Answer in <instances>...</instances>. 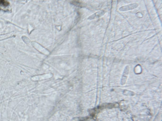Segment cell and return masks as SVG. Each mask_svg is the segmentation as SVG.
Listing matches in <instances>:
<instances>
[{
    "label": "cell",
    "instance_id": "cell-2",
    "mask_svg": "<svg viewBox=\"0 0 162 121\" xmlns=\"http://www.w3.org/2000/svg\"><path fill=\"white\" fill-rule=\"evenodd\" d=\"M10 3L6 0H0V10L8 12L9 11Z\"/></svg>",
    "mask_w": 162,
    "mask_h": 121
},
{
    "label": "cell",
    "instance_id": "cell-3",
    "mask_svg": "<svg viewBox=\"0 0 162 121\" xmlns=\"http://www.w3.org/2000/svg\"><path fill=\"white\" fill-rule=\"evenodd\" d=\"M105 13V11L104 10H102L94 14L93 16L91 17V18L94 19V18H98L103 16Z\"/></svg>",
    "mask_w": 162,
    "mask_h": 121
},
{
    "label": "cell",
    "instance_id": "cell-1",
    "mask_svg": "<svg viewBox=\"0 0 162 121\" xmlns=\"http://www.w3.org/2000/svg\"><path fill=\"white\" fill-rule=\"evenodd\" d=\"M138 4L134 3L128 5H125L120 7L119 9V11L121 12H125V11H130L136 9L138 7Z\"/></svg>",
    "mask_w": 162,
    "mask_h": 121
}]
</instances>
